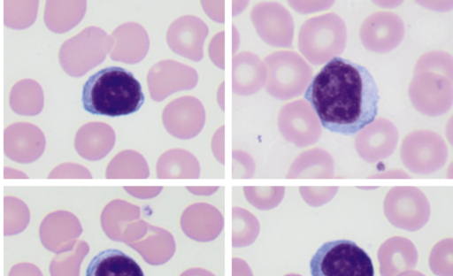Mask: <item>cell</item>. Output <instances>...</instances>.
<instances>
[{"label": "cell", "mask_w": 453, "mask_h": 276, "mask_svg": "<svg viewBox=\"0 0 453 276\" xmlns=\"http://www.w3.org/2000/svg\"><path fill=\"white\" fill-rule=\"evenodd\" d=\"M225 126H221L211 139V150L215 158L222 165L225 164Z\"/></svg>", "instance_id": "1f68e13d"}, {"label": "cell", "mask_w": 453, "mask_h": 276, "mask_svg": "<svg viewBox=\"0 0 453 276\" xmlns=\"http://www.w3.org/2000/svg\"><path fill=\"white\" fill-rule=\"evenodd\" d=\"M383 211L394 226L415 232L422 228L430 217V204L426 195L417 187H394L383 201Z\"/></svg>", "instance_id": "52a82bcc"}, {"label": "cell", "mask_w": 453, "mask_h": 276, "mask_svg": "<svg viewBox=\"0 0 453 276\" xmlns=\"http://www.w3.org/2000/svg\"><path fill=\"white\" fill-rule=\"evenodd\" d=\"M403 165L412 173L429 175L440 170L448 158L444 140L430 130H415L408 134L400 147Z\"/></svg>", "instance_id": "8992f818"}, {"label": "cell", "mask_w": 453, "mask_h": 276, "mask_svg": "<svg viewBox=\"0 0 453 276\" xmlns=\"http://www.w3.org/2000/svg\"><path fill=\"white\" fill-rule=\"evenodd\" d=\"M257 35L266 44L276 48H289L294 37V20L290 12L276 2L255 4L250 14Z\"/></svg>", "instance_id": "30bf717a"}, {"label": "cell", "mask_w": 453, "mask_h": 276, "mask_svg": "<svg viewBox=\"0 0 453 276\" xmlns=\"http://www.w3.org/2000/svg\"><path fill=\"white\" fill-rule=\"evenodd\" d=\"M397 142L395 126L385 118H378L357 133L354 146L363 160L375 163L390 157Z\"/></svg>", "instance_id": "5bb4252c"}, {"label": "cell", "mask_w": 453, "mask_h": 276, "mask_svg": "<svg viewBox=\"0 0 453 276\" xmlns=\"http://www.w3.org/2000/svg\"><path fill=\"white\" fill-rule=\"evenodd\" d=\"M408 96L420 113L429 117L443 115L452 105L453 80L432 72L413 73Z\"/></svg>", "instance_id": "ba28073f"}, {"label": "cell", "mask_w": 453, "mask_h": 276, "mask_svg": "<svg viewBox=\"0 0 453 276\" xmlns=\"http://www.w3.org/2000/svg\"><path fill=\"white\" fill-rule=\"evenodd\" d=\"M288 4L300 13H310L328 9L333 4L332 0H289Z\"/></svg>", "instance_id": "f546056e"}, {"label": "cell", "mask_w": 453, "mask_h": 276, "mask_svg": "<svg viewBox=\"0 0 453 276\" xmlns=\"http://www.w3.org/2000/svg\"><path fill=\"white\" fill-rule=\"evenodd\" d=\"M197 81L198 74L193 67L172 59L157 62L147 74L149 93L156 102L178 91L192 89Z\"/></svg>", "instance_id": "8fae6325"}, {"label": "cell", "mask_w": 453, "mask_h": 276, "mask_svg": "<svg viewBox=\"0 0 453 276\" xmlns=\"http://www.w3.org/2000/svg\"><path fill=\"white\" fill-rule=\"evenodd\" d=\"M208 53L211 62L219 68L225 69V31L216 34L211 40Z\"/></svg>", "instance_id": "f1b7e54d"}, {"label": "cell", "mask_w": 453, "mask_h": 276, "mask_svg": "<svg viewBox=\"0 0 453 276\" xmlns=\"http://www.w3.org/2000/svg\"><path fill=\"white\" fill-rule=\"evenodd\" d=\"M233 178H251L254 175L256 165L250 154L240 150H234Z\"/></svg>", "instance_id": "83f0119b"}, {"label": "cell", "mask_w": 453, "mask_h": 276, "mask_svg": "<svg viewBox=\"0 0 453 276\" xmlns=\"http://www.w3.org/2000/svg\"><path fill=\"white\" fill-rule=\"evenodd\" d=\"M398 276H425L422 272L418 271H407L405 272H403L399 274Z\"/></svg>", "instance_id": "74e56055"}, {"label": "cell", "mask_w": 453, "mask_h": 276, "mask_svg": "<svg viewBox=\"0 0 453 276\" xmlns=\"http://www.w3.org/2000/svg\"><path fill=\"white\" fill-rule=\"evenodd\" d=\"M208 33L207 25L200 18L184 15L170 24L165 38L173 52L196 62L203 57V43Z\"/></svg>", "instance_id": "9a60e30c"}, {"label": "cell", "mask_w": 453, "mask_h": 276, "mask_svg": "<svg viewBox=\"0 0 453 276\" xmlns=\"http://www.w3.org/2000/svg\"><path fill=\"white\" fill-rule=\"evenodd\" d=\"M347 43V28L336 13H326L305 20L298 32V50L312 65H323L339 57Z\"/></svg>", "instance_id": "3957f363"}, {"label": "cell", "mask_w": 453, "mask_h": 276, "mask_svg": "<svg viewBox=\"0 0 453 276\" xmlns=\"http://www.w3.org/2000/svg\"><path fill=\"white\" fill-rule=\"evenodd\" d=\"M248 1H233V16L238 15L246 8Z\"/></svg>", "instance_id": "d590c367"}, {"label": "cell", "mask_w": 453, "mask_h": 276, "mask_svg": "<svg viewBox=\"0 0 453 276\" xmlns=\"http://www.w3.org/2000/svg\"><path fill=\"white\" fill-rule=\"evenodd\" d=\"M428 264L436 276H453V239L438 242L431 249Z\"/></svg>", "instance_id": "d4e9b609"}, {"label": "cell", "mask_w": 453, "mask_h": 276, "mask_svg": "<svg viewBox=\"0 0 453 276\" xmlns=\"http://www.w3.org/2000/svg\"><path fill=\"white\" fill-rule=\"evenodd\" d=\"M247 200L260 210L276 207L283 199L285 188L278 187H245L243 188Z\"/></svg>", "instance_id": "484cf974"}, {"label": "cell", "mask_w": 453, "mask_h": 276, "mask_svg": "<svg viewBox=\"0 0 453 276\" xmlns=\"http://www.w3.org/2000/svg\"><path fill=\"white\" fill-rule=\"evenodd\" d=\"M157 178H197L200 165L196 157L182 149H171L164 152L156 165Z\"/></svg>", "instance_id": "7402d4cb"}, {"label": "cell", "mask_w": 453, "mask_h": 276, "mask_svg": "<svg viewBox=\"0 0 453 276\" xmlns=\"http://www.w3.org/2000/svg\"><path fill=\"white\" fill-rule=\"evenodd\" d=\"M334 163L332 156L321 148L299 154L291 164L286 178H333Z\"/></svg>", "instance_id": "ffe728a7"}, {"label": "cell", "mask_w": 453, "mask_h": 276, "mask_svg": "<svg viewBox=\"0 0 453 276\" xmlns=\"http://www.w3.org/2000/svg\"><path fill=\"white\" fill-rule=\"evenodd\" d=\"M162 122L165 130L178 139L196 136L205 122V111L202 103L191 96L177 97L162 111Z\"/></svg>", "instance_id": "4fadbf2b"}, {"label": "cell", "mask_w": 453, "mask_h": 276, "mask_svg": "<svg viewBox=\"0 0 453 276\" xmlns=\"http://www.w3.org/2000/svg\"><path fill=\"white\" fill-rule=\"evenodd\" d=\"M304 100L321 126L332 133L352 135L375 119L380 94L367 68L336 57L311 79Z\"/></svg>", "instance_id": "6da1fadb"}, {"label": "cell", "mask_w": 453, "mask_h": 276, "mask_svg": "<svg viewBox=\"0 0 453 276\" xmlns=\"http://www.w3.org/2000/svg\"><path fill=\"white\" fill-rule=\"evenodd\" d=\"M266 69L255 53L242 51L232 58V90L239 96L257 93L265 85Z\"/></svg>", "instance_id": "ac0fdd59"}, {"label": "cell", "mask_w": 453, "mask_h": 276, "mask_svg": "<svg viewBox=\"0 0 453 276\" xmlns=\"http://www.w3.org/2000/svg\"><path fill=\"white\" fill-rule=\"evenodd\" d=\"M374 4L383 6L385 8H394L395 6L400 4L401 1H375Z\"/></svg>", "instance_id": "8d00e7d4"}, {"label": "cell", "mask_w": 453, "mask_h": 276, "mask_svg": "<svg viewBox=\"0 0 453 276\" xmlns=\"http://www.w3.org/2000/svg\"><path fill=\"white\" fill-rule=\"evenodd\" d=\"M110 57L113 61L137 64L147 55L150 39L145 28L136 22H126L111 33Z\"/></svg>", "instance_id": "2e32d148"}, {"label": "cell", "mask_w": 453, "mask_h": 276, "mask_svg": "<svg viewBox=\"0 0 453 276\" xmlns=\"http://www.w3.org/2000/svg\"><path fill=\"white\" fill-rule=\"evenodd\" d=\"M422 6L434 11H447L452 8V1H418Z\"/></svg>", "instance_id": "d6a6232c"}, {"label": "cell", "mask_w": 453, "mask_h": 276, "mask_svg": "<svg viewBox=\"0 0 453 276\" xmlns=\"http://www.w3.org/2000/svg\"><path fill=\"white\" fill-rule=\"evenodd\" d=\"M266 69L265 91L278 100L301 96L312 78L310 65L296 52L277 50L264 59Z\"/></svg>", "instance_id": "277c9868"}, {"label": "cell", "mask_w": 453, "mask_h": 276, "mask_svg": "<svg viewBox=\"0 0 453 276\" xmlns=\"http://www.w3.org/2000/svg\"><path fill=\"white\" fill-rule=\"evenodd\" d=\"M377 255L381 276H398L411 271L417 265L418 257L412 242L402 236L386 240L380 246Z\"/></svg>", "instance_id": "e0dca14e"}, {"label": "cell", "mask_w": 453, "mask_h": 276, "mask_svg": "<svg viewBox=\"0 0 453 276\" xmlns=\"http://www.w3.org/2000/svg\"><path fill=\"white\" fill-rule=\"evenodd\" d=\"M285 276H302V275L297 274V273H288V274H287Z\"/></svg>", "instance_id": "f35d334b"}, {"label": "cell", "mask_w": 453, "mask_h": 276, "mask_svg": "<svg viewBox=\"0 0 453 276\" xmlns=\"http://www.w3.org/2000/svg\"><path fill=\"white\" fill-rule=\"evenodd\" d=\"M78 149L81 154L91 160L105 157L115 144V132L107 124L91 123L83 127L79 135Z\"/></svg>", "instance_id": "44dd1931"}, {"label": "cell", "mask_w": 453, "mask_h": 276, "mask_svg": "<svg viewBox=\"0 0 453 276\" xmlns=\"http://www.w3.org/2000/svg\"><path fill=\"white\" fill-rule=\"evenodd\" d=\"M224 88H225V82L222 81L218 88V91H217V94H216V97H217V102L219 105V107L221 108V110H225V93H224Z\"/></svg>", "instance_id": "e575fe53"}, {"label": "cell", "mask_w": 453, "mask_h": 276, "mask_svg": "<svg viewBox=\"0 0 453 276\" xmlns=\"http://www.w3.org/2000/svg\"><path fill=\"white\" fill-rule=\"evenodd\" d=\"M201 5L212 20L219 23L225 22V1L203 0Z\"/></svg>", "instance_id": "4dcf8cb0"}, {"label": "cell", "mask_w": 453, "mask_h": 276, "mask_svg": "<svg viewBox=\"0 0 453 276\" xmlns=\"http://www.w3.org/2000/svg\"><path fill=\"white\" fill-rule=\"evenodd\" d=\"M83 109L95 115L118 117L137 111L144 103L140 82L122 67L101 69L84 83Z\"/></svg>", "instance_id": "7a4b0ae2"}, {"label": "cell", "mask_w": 453, "mask_h": 276, "mask_svg": "<svg viewBox=\"0 0 453 276\" xmlns=\"http://www.w3.org/2000/svg\"><path fill=\"white\" fill-rule=\"evenodd\" d=\"M85 276H144L140 265L117 249L97 253L89 262Z\"/></svg>", "instance_id": "d6986e66"}, {"label": "cell", "mask_w": 453, "mask_h": 276, "mask_svg": "<svg viewBox=\"0 0 453 276\" xmlns=\"http://www.w3.org/2000/svg\"><path fill=\"white\" fill-rule=\"evenodd\" d=\"M277 125L282 136L298 148L316 143L322 134L319 118L304 99L295 100L282 106Z\"/></svg>", "instance_id": "9c48e42d"}, {"label": "cell", "mask_w": 453, "mask_h": 276, "mask_svg": "<svg viewBox=\"0 0 453 276\" xmlns=\"http://www.w3.org/2000/svg\"><path fill=\"white\" fill-rule=\"evenodd\" d=\"M371 178H410V175L400 169H391L373 174Z\"/></svg>", "instance_id": "836d02e7"}, {"label": "cell", "mask_w": 453, "mask_h": 276, "mask_svg": "<svg viewBox=\"0 0 453 276\" xmlns=\"http://www.w3.org/2000/svg\"><path fill=\"white\" fill-rule=\"evenodd\" d=\"M311 276H374L369 255L349 240L321 245L310 262Z\"/></svg>", "instance_id": "5b68a950"}, {"label": "cell", "mask_w": 453, "mask_h": 276, "mask_svg": "<svg viewBox=\"0 0 453 276\" xmlns=\"http://www.w3.org/2000/svg\"><path fill=\"white\" fill-rule=\"evenodd\" d=\"M149 167L145 158L137 151L126 150L119 152L110 161L106 169L107 178H147Z\"/></svg>", "instance_id": "603a6c76"}, {"label": "cell", "mask_w": 453, "mask_h": 276, "mask_svg": "<svg viewBox=\"0 0 453 276\" xmlns=\"http://www.w3.org/2000/svg\"><path fill=\"white\" fill-rule=\"evenodd\" d=\"M404 36L401 18L390 12H376L361 24L359 38L363 46L372 52L386 53L396 48Z\"/></svg>", "instance_id": "7c38bea8"}, {"label": "cell", "mask_w": 453, "mask_h": 276, "mask_svg": "<svg viewBox=\"0 0 453 276\" xmlns=\"http://www.w3.org/2000/svg\"><path fill=\"white\" fill-rule=\"evenodd\" d=\"M338 187H300L299 192L303 201L310 206H321L334 198Z\"/></svg>", "instance_id": "4316f807"}, {"label": "cell", "mask_w": 453, "mask_h": 276, "mask_svg": "<svg viewBox=\"0 0 453 276\" xmlns=\"http://www.w3.org/2000/svg\"><path fill=\"white\" fill-rule=\"evenodd\" d=\"M432 72L453 80V58L448 52L432 50L423 54L418 59L413 73Z\"/></svg>", "instance_id": "cb8c5ba5"}]
</instances>
